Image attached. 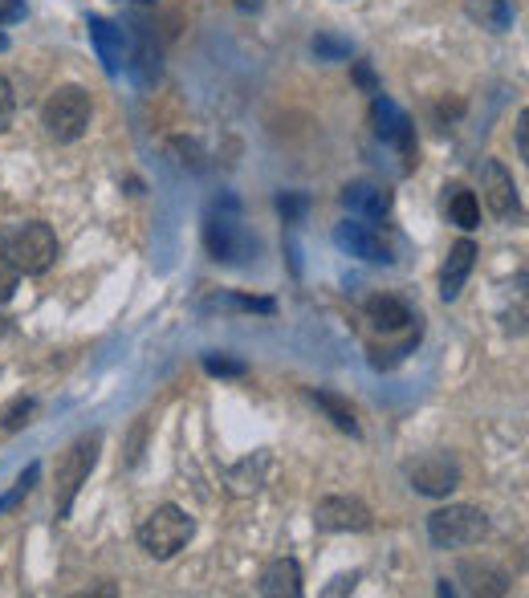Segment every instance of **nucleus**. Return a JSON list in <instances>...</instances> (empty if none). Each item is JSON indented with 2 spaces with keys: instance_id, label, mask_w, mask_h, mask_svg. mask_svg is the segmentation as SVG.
Here are the masks:
<instances>
[{
  "instance_id": "obj_6",
  "label": "nucleus",
  "mask_w": 529,
  "mask_h": 598,
  "mask_svg": "<svg viewBox=\"0 0 529 598\" xmlns=\"http://www.w3.org/2000/svg\"><path fill=\"white\" fill-rule=\"evenodd\" d=\"M489 533V517L477 505H444L428 517V537L436 550H464L477 546Z\"/></svg>"
},
{
  "instance_id": "obj_1",
  "label": "nucleus",
  "mask_w": 529,
  "mask_h": 598,
  "mask_svg": "<svg viewBox=\"0 0 529 598\" xmlns=\"http://www.w3.org/2000/svg\"><path fill=\"white\" fill-rule=\"evenodd\" d=\"M204 245H208L212 261H220V265H245L257 257L261 241L245 228L237 196H220L204 212Z\"/></svg>"
},
{
  "instance_id": "obj_25",
  "label": "nucleus",
  "mask_w": 529,
  "mask_h": 598,
  "mask_svg": "<svg viewBox=\"0 0 529 598\" xmlns=\"http://www.w3.org/2000/svg\"><path fill=\"white\" fill-rule=\"evenodd\" d=\"M314 53H318V62H346L350 53V41L346 37H334V33H318L314 37Z\"/></svg>"
},
{
  "instance_id": "obj_28",
  "label": "nucleus",
  "mask_w": 529,
  "mask_h": 598,
  "mask_svg": "<svg viewBox=\"0 0 529 598\" xmlns=\"http://www.w3.org/2000/svg\"><path fill=\"white\" fill-rule=\"evenodd\" d=\"M13 110H17V98H13V86L0 78V135L13 127Z\"/></svg>"
},
{
  "instance_id": "obj_17",
  "label": "nucleus",
  "mask_w": 529,
  "mask_h": 598,
  "mask_svg": "<svg viewBox=\"0 0 529 598\" xmlns=\"http://www.w3.org/2000/svg\"><path fill=\"white\" fill-rule=\"evenodd\" d=\"M277 302L273 297H245V293H224L216 289L212 297L200 302V314H273Z\"/></svg>"
},
{
  "instance_id": "obj_19",
  "label": "nucleus",
  "mask_w": 529,
  "mask_h": 598,
  "mask_svg": "<svg viewBox=\"0 0 529 598\" xmlns=\"http://www.w3.org/2000/svg\"><path fill=\"white\" fill-rule=\"evenodd\" d=\"M367 322L375 330H383V334H395V330H403L411 322V310L399 302V297L379 293V297H371V302H367Z\"/></svg>"
},
{
  "instance_id": "obj_31",
  "label": "nucleus",
  "mask_w": 529,
  "mask_h": 598,
  "mask_svg": "<svg viewBox=\"0 0 529 598\" xmlns=\"http://www.w3.org/2000/svg\"><path fill=\"white\" fill-rule=\"evenodd\" d=\"M25 21V0H0V29Z\"/></svg>"
},
{
  "instance_id": "obj_24",
  "label": "nucleus",
  "mask_w": 529,
  "mask_h": 598,
  "mask_svg": "<svg viewBox=\"0 0 529 598\" xmlns=\"http://www.w3.org/2000/svg\"><path fill=\"white\" fill-rule=\"evenodd\" d=\"M204 371L212 379H245L249 375V367L241 358H228V354H204Z\"/></svg>"
},
{
  "instance_id": "obj_16",
  "label": "nucleus",
  "mask_w": 529,
  "mask_h": 598,
  "mask_svg": "<svg viewBox=\"0 0 529 598\" xmlns=\"http://www.w3.org/2000/svg\"><path fill=\"white\" fill-rule=\"evenodd\" d=\"M257 590L269 594V598H302V566L293 562V558H277V562H269Z\"/></svg>"
},
{
  "instance_id": "obj_33",
  "label": "nucleus",
  "mask_w": 529,
  "mask_h": 598,
  "mask_svg": "<svg viewBox=\"0 0 529 598\" xmlns=\"http://www.w3.org/2000/svg\"><path fill=\"white\" fill-rule=\"evenodd\" d=\"M237 9H241V13H261L265 0H237Z\"/></svg>"
},
{
  "instance_id": "obj_18",
  "label": "nucleus",
  "mask_w": 529,
  "mask_h": 598,
  "mask_svg": "<svg viewBox=\"0 0 529 598\" xmlns=\"http://www.w3.org/2000/svg\"><path fill=\"white\" fill-rule=\"evenodd\" d=\"M468 21H477L489 33H509L513 29V0H464Z\"/></svg>"
},
{
  "instance_id": "obj_27",
  "label": "nucleus",
  "mask_w": 529,
  "mask_h": 598,
  "mask_svg": "<svg viewBox=\"0 0 529 598\" xmlns=\"http://www.w3.org/2000/svg\"><path fill=\"white\" fill-rule=\"evenodd\" d=\"M306 208H310V196H306V192H281V196H277V212L285 216V224H298V220L306 216Z\"/></svg>"
},
{
  "instance_id": "obj_8",
  "label": "nucleus",
  "mask_w": 529,
  "mask_h": 598,
  "mask_svg": "<svg viewBox=\"0 0 529 598\" xmlns=\"http://www.w3.org/2000/svg\"><path fill=\"white\" fill-rule=\"evenodd\" d=\"M371 509L359 497H322L314 505V525L326 533H363L371 529Z\"/></svg>"
},
{
  "instance_id": "obj_4",
  "label": "nucleus",
  "mask_w": 529,
  "mask_h": 598,
  "mask_svg": "<svg viewBox=\"0 0 529 598\" xmlns=\"http://www.w3.org/2000/svg\"><path fill=\"white\" fill-rule=\"evenodd\" d=\"M196 537V521L180 509V505H159V509H151L147 517H143V525H139V546L155 558V562H167V558H175L188 542Z\"/></svg>"
},
{
  "instance_id": "obj_35",
  "label": "nucleus",
  "mask_w": 529,
  "mask_h": 598,
  "mask_svg": "<svg viewBox=\"0 0 529 598\" xmlns=\"http://www.w3.org/2000/svg\"><path fill=\"white\" fill-rule=\"evenodd\" d=\"M5 330H9V322H5V318H0V338H5Z\"/></svg>"
},
{
  "instance_id": "obj_30",
  "label": "nucleus",
  "mask_w": 529,
  "mask_h": 598,
  "mask_svg": "<svg viewBox=\"0 0 529 598\" xmlns=\"http://www.w3.org/2000/svg\"><path fill=\"white\" fill-rule=\"evenodd\" d=\"M350 70H355V82H359V90H367V94H379V78H375V70H371L367 62H350Z\"/></svg>"
},
{
  "instance_id": "obj_10",
  "label": "nucleus",
  "mask_w": 529,
  "mask_h": 598,
  "mask_svg": "<svg viewBox=\"0 0 529 598\" xmlns=\"http://www.w3.org/2000/svg\"><path fill=\"white\" fill-rule=\"evenodd\" d=\"M460 485V464L448 452H432L411 464V489L424 497H448Z\"/></svg>"
},
{
  "instance_id": "obj_21",
  "label": "nucleus",
  "mask_w": 529,
  "mask_h": 598,
  "mask_svg": "<svg viewBox=\"0 0 529 598\" xmlns=\"http://www.w3.org/2000/svg\"><path fill=\"white\" fill-rule=\"evenodd\" d=\"M460 578L468 582V586H464L468 594H505V590H509V578H505L501 570L477 566V562H464V566H460Z\"/></svg>"
},
{
  "instance_id": "obj_3",
  "label": "nucleus",
  "mask_w": 529,
  "mask_h": 598,
  "mask_svg": "<svg viewBox=\"0 0 529 598\" xmlns=\"http://www.w3.org/2000/svg\"><path fill=\"white\" fill-rule=\"evenodd\" d=\"M98 452H102V432H86L57 456V468H53V481H57L53 485V513H57V521L70 517L82 485L90 481V472L98 464Z\"/></svg>"
},
{
  "instance_id": "obj_23",
  "label": "nucleus",
  "mask_w": 529,
  "mask_h": 598,
  "mask_svg": "<svg viewBox=\"0 0 529 598\" xmlns=\"http://www.w3.org/2000/svg\"><path fill=\"white\" fill-rule=\"evenodd\" d=\"M37 476H41V464H29L21 476H17V485L5 493V497H0V513H9V509H17L29 493H33V485H37Z\"/></svg>"
},
{
  "instance_id": "obj_13",
  "label": "nucleus",
  "mask_w": 529,
  "mask_h": 598,
  "mask_svg": "<svg viewBox=\"0 0 529 598\" xmlns=\"http://www.w3.org/2000/svg\"><path fill=\"white\" fill-rule=\"evenodd\" d=\"M90 41H94V53H98V62H102V70L114 78V74H123V66H127V29L123 25H114V21H106V17H90Z\"/></svg>"
},
{
  "instance_id": "obj_26",
  "label": "nucleus",
  "mask_w": 529,
  "mask_h": 598,
  "mask_svg": "<svg viewBox=\"0 0 529 598\" xmlns=\"http://www.w3.org/2000/svg\"><path fill=\"white\" fill-rule=\"evenodd\" d=\"M29 415H33V399L21 395V399H13V403L5 407V415H0V428H5V432H17V428L29 424Z\"/></svg>"
},
{
  "instance_id": "obj_34",
  "label": "nucleus",
  "mask_w": 529,
  "mask_h": 598,
  "mask_svg": "<svg viewBox=\"0 0 529 598\" xmlns=\"http://www.w3.org/2000/svg\"><path fill=\"white\" fill-rule=\"evenodd\" d=\"M5 49H9V37H5V33H0V53H5Z\"/></svg>"
},
{
  "instance_id": "obj_22",
  "label": "nucleus",
  "mask_w": 529,
  "mask_h": 598,
  "mask_svg": "<svg viewBox=\"0 0 529 598\" xmlns=\"http://www.w3.org/2000/svg\"><path fill=\"white\" fill-rule=\"evenodd\" d=\"M310 399L326 411V420H330L338 432L359 436V420H355V411H350V403H342V399H338V395H330V391H310Z\"/></svg>"
},
{
  "instance_id": "obj_20",
  "label": "nucleus",
  "mask_w": 529,
  "mask_h": 598,
  "mask_svg": "<svg viewBox=\"0 0 529 598\" xmlns=\"http://www.w3.org/2000/svg\"><path fill=\"white\" fill-rule=\"evenodd\" d=\"M444 208H448V220L456 224V228H477L481 224V200L468 192V188H460V184H452L448 188V196H444Z\"/></svg>"
},
{
  "instance_id": "obj_5",
  "label": "nucleus",
  "mask_w": 529,
  "mask_h": 598,
  "mask_svg": "<svg viewBox=\"0 0 529 598\" xmlns=\"http://www.w3.org/2000/svg\"><path fill=\"white\" fill-rule=\"evenodd\" d=\"M90 114H94L90 94H86L82 86H62V90H53V94L45 98L41 123H45L49 139H57V143H78V139L86 135V127H90Z\"/></svg>"
},
{
  "instance_id": "obj_9",
  "label": "nucleus",
  "mask_w": 529,
  "mask_h": 598,
  "mask_svg": "<svg viewBox=\"0 0 529 598\" xmlns=\"http://www.w3.org/2000/svg\"><path fill=\"white\" fill-rule=\"evenodd\" d=\"M334 245L346 253V257H359V261H367V265H391V249H387V241L371 228V224H363V220H342L338 228H334Z\"/></svg>"
},
{
  "instance_id": "obj_11",
  "label": "nucleus",
  "mask_w": 529,
  "mask_h": 598,
  "mask_svg": "<svg viewBox=\"0 0 529 598\" xmlns=\"http://www.w3.org/2000/svg\"><path fill=\"white\" fill-rule=\"evenodd\" d=\"M481 192H485V204H489V212L497 220H517L521 216V196H517V184H513V175L505 171V163L485 159Z\"/></svg>"
},
{
  "instance_id": "obj_15",
  "label": "nucleus",
  "mask_w": 529,
  "mask_h": 598,
  "mask_svg": "<svg viewBox=\"0 0 529 598\" xmlns=\"http://www.w3.org/2000/svg\"><path fill=\"white\" fill-rule=\"evenodd\" d=\"M473 265H477V245L464 236V241H456L448 249V261L440 269V297H444V302H456V297H460V289H464L468 273H473Z\"/></svg>"
},
{
  "instance_id": "obj_7",
  "label": "nucleus",
  "mask_w": 529,
  "mask_h": 598,
  "mask_svg": "<svg viewBox=\"0 0 529 598\" xmlns=\"http://www.w3.org/2000/svg\"><path fill=\"white\" fill-rule=\"evenodd\" d=\"M371 123L383 143H391L407 163H416V127H411V118L391 98H383V94L371 98Z\"/></svg>"
},
{
  "instance_id": "obj_29",
  "label": "nucleus",
  "mask_w": 529,
  "mask_h": 598,
  "mask_svg": "<svg viewBox=\"0 0 529 598\" xmlns=\"http://www.w3.org/2000/svg\"><path fill=\"white\" fill-rule=\"evenodd\" d=\"M17 281H21V273L5 261V257H0V306H5L9 302V297L17 293Z\"/></svg>"
},
{
  "instance_id": "obj_12",
  "label": "nucleus",
  "mask_w": 529,
  "mask_h": 598,
  "mask_svg": "<svg viewBox=\"0 0 529 598\" xmlns=\"http://www.w3.org/2000/svg\"><path fill=\"white\" fill-rule=\"evenodd\" d=\"M391 188L387 184H371V179H355V184L342 188V208L355 216V220H383L391 216Z\"/></svg>"
},
{
  "instance_id": "obj_2",
  "label": "nucleus",
  "mask_w": 529,
  "mask_h": 598,
  "mask_svg": "<svg viewBox=\"0 0 529 598\" xmlns=\"http://www.w3.org/2000/svg\"><path fill=\"white\" fill-rule=\"evenodd\" d=\"M0 257H5L17 273L37 277L57 261V232L45 220L9 224L5 232H0Z\"/></svg>"
},
{
  "instance_id": "obj_32",
  "label": "nucleus",
  "mask_w": 529,
  "mask_h": 598,
  "mask_svg": "<svg viewBox=\"0 0 529 598\" xmlns=\"http://www.w3.org/2000/svg\"><path fill=\"white\" fill-rule=\"evenodd\" d=\"M517 155L529 159V110L517 114Z\"/></svg>"
},
{
  "instance_id": "obj_14",
  "label": "nucleus",
  "mask_w": 529,
  "mask_h": 598,
  "mask_svg": "<svg viewBox=\"0 0 529 598\" xmlns=\"http://www.w3.org/2000/svg\"><path fill=\"white\" fill-rule=\"evenodd\" d=\"M135 49H127V74L143 86V90H151L155 82H159V74H163V57H159V45L151 41V33H147V25L143 21H135Z\"/></svg>"
}]
</instances>
